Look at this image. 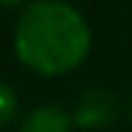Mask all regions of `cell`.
<instances>
[{
	"label": "cell",
	"instance_id": "2",
	"mask_svg": "<svg viewBox=\"0 0 132 132\" xmlns=\"http://www.w3.org/2000/svg\"><path fill=\"white\" fill-rule=\"evenodd\" d=\"M118 115V101L112 93L107 90H90L84 93L76 104V124L84 129H104L107 124H112Z\"/></svg>",
	"mask_w": 132,
	"mask_h": 132
},
{
	"label": "cell",
	"instance_id": "5",
	"mask_svg": "<svg viewBox=\"0 0 132 132\" xmlns=\"http://www.w3.org/2000/svg\"><path fill=\"white\" fill-rule=\"evenodd\" d=\"M3 3H6L9 9H14V6H17V3H23V0H3Z\"/></svg>",
	"mask_w": 132,
	"mask_h": 132
},
{
	"label": "cell",
	"instance_id": "4",
	"mask_svg": "<svg viewBox=\"0 0 132 132\" xmlns=\"http://www.w3.org/2000/svg\"><path fill=\"white\" fill-rule=\"evenodd\" d=\"M0 110H3V124H11V118H14V90L9 84L0 87Z\"/></svg>",
	"mask_w": 132,
	"mask_h": 132
},
{
	"label": "cell",
	"instance_id": "3",
	"mask_svg": "<svg viewBox=\"0 0 132 132\" xmlns=\"http://www.w3.org/2000/svg\"><path fill=\"white\" fill-rule=\"evenodd\" d=\"M70 115L59 107H37L23 121L20 132H70Z\"/></svg>",
	"mask_w": 132,
	"mask_h": 132
},
{
	"label": "cell",
	"instance_id": "1",
	"mask_svg": "<svg viewBox=\"0 0 132 132\" xmlns=\"http://www.w3.org/2000/svg\"><path fill=\"white\" fill-rule=\"evenodd\" d=\"M14 51L26 68L42 76H59L79 68L87 56L90 28L73 6L62 0H39L17 20Z\"/></svg>",
	"mask_w": 132,
	"mask_h": 132
}]
</instances>
